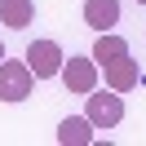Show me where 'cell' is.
I'll use <instances>...</instances> for the list:
<instances>
[{
    "instance_id": "2",
    "label": "cell",
    "mask_w": 146,
    "mask_h": 146,
    "mask_svg": "<svg viewBox=\"0 0 146 146\" xmlns=\"http://www.w3.org/2000/svg\"><path fill=\"white\" fill-rule=\"evenodd\" d=\"M62 44L58 40H31L27 44V66H31V75L36 80H53L58 71H62Z\"/></svg>"
},
{
    "instance_id": "5",
    "label": "cell",
    "mask_w": 146,
    "mask_h": 146,
    "mask_svg": "<svg viewBox=\"0 0 146 146\" xmlns=\"http://www.w3.org/2000/svg\"><path fill=\"white\" fill-rule=\"evenodd\" d=\"M102 71H106V89H115V93H128L137 80H142V71H137V62H133L128 53L115 58V62H106Z\"/></svg>"
},
{
    "instance_id": "1",
    "label": "cell",
    "mask_w": 146,
    "mask_h": 146,
    "mask_svg": "<svg viewBox=\"0 0 146 146\" xmlns=\"http://www.w3.org/2000/svg\"><path fill=\"white\" fill-rule=\"evenodd\" d=\"M31 84H36V75H31L27 62H5L0 58V102H27Z\"/></svg>"
},
{
    "instance_id": "6",
    "label": "cell",
    "mask_w": 146,
    "mask_h": 146,
    "mask_svg": "<svg viewBox=\"0 0 146 146\" xmlns=\"http://www.w3.org/2000/svg\"><path fill=\"white\" fill-rule=\"evenodd\" d=\"M84 22H89L93 31H115L119 0H84Z\"/></svg>"
},
{
    "instance_id": "7",
    "label": "cell",
    "mask_w": 146,
    "mask_h": 146,
    "mask_svg": "<svg viewBox=\"0 0 146 146\" xmlns=\"http://www.w3.org/2000/svg\"><path fill=\"white\" fill-rule=\"evenodd\" d=\"M0 22L9 31H27L36 22V0H0Z\"/></svg>"
},
{
    "instance_id": "4",
    "label": "cell",
    "mask_w": 146,
    "mask_h": 146,
    "mask_svg": "<svg viewBox=\"0 0 146 146\" xmlns=\"http://www.w3.org/2000/svg\"><path fill=\"white\" fill-rule=\"evenodd\" d=\"M119 119H124V98L115 89H106V93L93 89L89 93V124L93 128H115Z\"/></svg>"
},
{
    "instance_id": "9",
    "label": "cell",
    "mask_w": 146,
    "mask_h": 146,
    "mask_svg": "<svg viewBox=\"0 0 146 146\" xmlns=\"http://www.w3.org/2000/svg\"><path fill=\"white\" fill-rule=\"evenodd\" d=\"M124 53H128L124 36H115V31H98V44H93V62H98V66L115 62V58H124Z\"/></svg>"
},
{
    "instance_id": "8",
    "label": "cell",
    "mask_w": 146,
    "mask_h": 146,
    "mask_svg": "<svg viewBox=\"0 0 146 146\" xmlns=\"http://www.w3.org/2000/svg\"><path fill=\"white\" fill-rule=\"evenodd\" d=\"M58 142H62V146H89V142H93L89 115H66L62 124H58Z\"/></svg>"
},
{
    "instance_id": "11",
    "label": "cell",
    "mask_w": 146,
    "mask_h": 146,
    "mask_svg": "<svg viewBox=\"0 0 146 146\" xmlns=\"http://www.w3.org/2000/svg\"><path fill=\"white\" fill-rule=\"evenodd\" d=\"M137 5H146V0H137Z\"/></svg>"
},
{
    "instance_id": "10",
    "label": "cell",
    "mask_w": 146,
    "mask_h": 146,
    "mask_svg": "<svg viewBox=\"0 0 146 146\" xmlns=\"http://www.w3.org/2000/svg\"><path fill=\"white\" fill-rule=\"evenodd\" d=\"M0 58H5V40H0Z\"/></svg>"
},
{
    "instance_id": "3",
    "label": "cell",
    "mask_w": 146,
    "mask_h": 146,
    "mask_svg": "<svg viewBox=\"0 0 146 146\" xmlns=\"http://www.w3.org/2000/svg\"><path fill=\"white\" fill-rule=\"evenodd\" d=\"M58 75H62L66 93H84V98H89V93L98 89V62H93V53L89 58H66Z\"/></svg>"
}]
</instances>
